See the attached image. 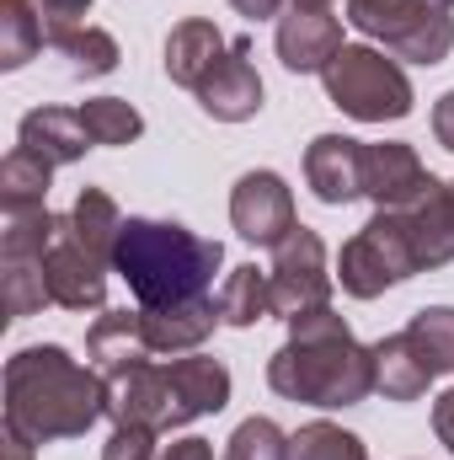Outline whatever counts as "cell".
<instances>
[{
  "instance_id": "obj_3",
  "label": "cell",
  "mask_w": 454,
  "mask_h": 460,
  "mask_svg": "<svg viewBox=\"0 0 454 460\" xmlns=\"http://www.w3.org/2000/svg\"><path fill=\"white\" fill-rule=\"evenodd\" d=\"M220 262H225L220 241L177 220H144V215H128L113 246V273L128 284L139 311H171L204 300Z\"/></svg>"
},
{
  "instance_id": "obj_17",
  "label": "cell",
  "mask_w": 454,
  "mask_h": 460,
  "mask_svg": "<svg viewBox=\"0 0 454 460\" xmlns=\"http://www.w3.org/2000/svg\"><path fill=\"white\" fill-rule=\"evenodd\" d=\"M230 54L225 32L209 22V16H188V22H177L171 32H166V81L171 86H182V92H198L214 70H220V59Z\"/></svg>"
},
{
  "instance_id": "obj_40",
  "label": "cell",
  "mask_w": 454,
  "mask_h": 460,
  "mask_svg": "<svg viewBox=\"0 0 454 460\" xmlns=\"http://www.w3.org/2000/svg\"><path fill=\"white\" fill-rule=\"evenodd\" d=\"M450 188H454V182H450Z\"/></svg>"
},
{
  "instance_id": "obj_14",
  "label": "cell",
  "mask_w": 454,
  "mask_h": 460,
  "mask_svg": "<svg viewBox=\"0 0 454 460\" xmlns=\"http://www.w3.org/2000/svg\"><path fill=\"white\" fill-rule=\"evenodd\" d=\"M193 97H198V108L214 118V123H246V118L262 113V75H257V65H251V43H246V38L230 43V54L220 59V70H214Z\"/></svg>"
},
{
  "instance_id": "obj_39",
  "label": "cell",
  "mask_w": 454,
  "mask_h": 460,
  "mask_svg": "<svg viewBox=\"0 0 454 460\" xmlns=\"http://www.w3.org/2000/svg\"><path fill=\"white\" fill-rule=\"evenodd\" d=\"M289 5H305V11H332V0H289Z\"/></svg>"
},
{
  "instance_id": "obj_5",
  "label": "cell",
  "mask_w": 454,
  "mask_h": 460,
  "mask_svg": "<svg viewBox=\"0 0 454 460\" xmlns=\"http://www.w3.org/2000/svg\"><path fill=\"white\" fill-rule=\"evenodd\" d=\"M327 97L332 108H342L358 123H396V118L412 113V81L406 70L385 54V49H369V43H347L337 59L327 65Z\"/></svg>"
},
{
  "instance_id": "obj_16",
  "label": "cell",
  "mask_w": 454,
  "mask_h": 460,
  "mask_svg": "<svg viewBox=\"0 0 454 460\" xmlns=\"http://www.w3.org/2000/svg\"><path fill=\"white\" fill-rule=\"evenodd\" d=\"M171 375V418L177 429H188L193 418H209V412H225L230 407V369L209 353H182L166 364Z\"/></svg>"
},
{
  "instance_id": "obj_20",
  "label": "cell",
  "mask_w": 454,
  "mask_h": 460,
  "mask_svg": "<svg viewBox=\"0 0 454 460\" xmlns=\"http://www.w3.org/2000/svg\"><path fill=\"white\" fill-rule=\"evenodd\" d=\"M86 358H92V369H102V380L144 364V358H155L150 343H144L139 311H102L92 322V332H86Z\"/></svg>"
},
{
  "instance_id": "obj_22",
  "label": "cell",
  "mask_w": 454,
  "mask_h": 460,
  "mask_svg": "<svg viewBox=\"0 0 454 460\" xmlns=\"http://www.w3.org/2000/svg\"><path fill=\"white\" fill-rule=\"evenodd\" d=\"M48 49L70 65V75H113L118 70V38L92 27V22H65V27H43Z\"/></svg>"
},
{
  "instance_id": "obj_11",
  "label": "cell",
  "mask_w": 454,
  "mask_h": 460,
  "mask_svg": "<svg viewBox=\"0 0 454 460\" xmlns=\"http://www.w3.org/2000/svg\"><path fill=\"white\" fill-rule=\"evenodd\" d=\"M273 49H278V59H284L289 75H327V65L337 59L347 43H342V22L332 11L289 5V16H278Z\"/></svg>"
},
{
  "instance_id": "obj_8",
  "label": "cell",
  "mask_w": 454,
  "mask_h": 460,
  "mask_svg": "<svg viewBox=\"0 0 454 460\" xmlns=\"http://www.w3.org/2000/svg\"><path fill=\"white\" fill-rule=\"evenodd\" d=\"M43 273H48V295L65 311H102L108 305V262L70 230V215L54 235V246L43 252Z\"/></svg>"
},
{
  "instance_id": "obj_30",
  "label": "cell",
  "mask_w": 454,
  "mask_h": 460,
  "mask_svg": "<svg viewBox=\"0 0 454 460\" xmlns=\"http://www.w3.org/2000/svg\"><path fill=\"white\" fill-rule=\"evenodd\" d=\"M294 456V434H284L273 418H246L225 439V460H289Z\"/></svg>"
},
{
  "instance_id": "obj_1",
  "label": "cell",
  "mask_w": 454,
  "mask_h": 460,
  "mask_svg": "<svg viewBox=\"0 0 454 460\" xmlns=\"http://www.w3.org/2000/svg\"><path fill=\"white\" fill-rule=\"evenodd\" d=\"M97 418H108L102 369L70 358L59 343L22 348L5 358V429H16L27 445L81 439Z\"/></svg>"
},
{
  "instance_id": "obj_2",
  "label": "cell",
  "mask_w": 454,
  "mask_h": 460,
  "mask_svg": "<svg viewBox=\"0 0 454 460\" xmlns=\"http://www.w3.org/2000/svg\"><path fill=\"white\" fill-rule=\"evenodd\" d=\"M267 385L284 402H305L327 412L358 407L374 396V348L358 343L332 305L305 311L289 322V343L267 358Z\"/></svg>"
},
{
  "instance_id": "obj_37",
  "label": "cell",
  "mask_w": 454,
  "mask_h": 460,
  "mask_svg": "<svg viewBox=\"0 0 454 460\" xmlns=\"http://www.w3.org/2000/svg\"><path fill=\"white\" fill-rule=\"evenodd\" d=\"M230 5H235L246 22H267V16H278V5H284V0H230Z\"/></svg>"
},
{
  "instance_id": "obj_12",
  "label": "cell",
  "mask_w": 454,
  "mask_h": 460,
  "mask_svg": "<svg viewBox=\"0 0 454 460\" xmlns=\"http://www.w3.org/2000/svg\"><path fill=\"white\" fill-rule=\"evenodd\" d=\"M428 182H433V172L423 166V155L412 145H401V139L363 145V199L374 209H406Z\"/></svg>"
},
{
  "instance_id": "obj_32",
  "label": "cell",
  "mask_w": 454,
  "mask_h": 460,
  "mask_svg": "<svg viewBox=\"0 0 454 460\" xmlns=\"http://www.w3.org/2000/svg\"><path fill=\"white\" fill-rule=\"evenodd\" d=\"M155 429H113V439L102 445V460H161L155 450Z\"/></svg>"
},
{
  "instance_id": "obj_28",
  "label": "cell",
  "mask_w": 454,
  "mask_h": 460,
  "mask_svg": "<svg viewBox=\"0 0 454 460\" xmlns=\"http://www.w3.org/2000/svg\"><path fill=\"white\" fill-rule=\"evenodd\" d=\"M406 338L417 348V358L439 375H454V305H423L412 322H406Z\"/></svg>"
},
{
  "instance_id": "obj_29",
  "label": "cell",
  "mask_w": 454,
  "mask_h": 460,
  "mask_svg": "<svg viewBox=\"0 0 454 460\" xmlns=\"http://www.w3.org/2000/svg\"><path fill=\"white\" fill-rule=\"evenodd\" d=\"M81 123L92 134V145H134L144 134V118L123 97H86L81 102Z\"/></svg>"
},
{
  "instance_id": "obj_36",
  "label": "cell",
  "mask_w": 454,
  "mask_h": 460,
  "mask_svg": "<svg viewBox=\"0 0 454 460\" xmlns=\"http://www.w3.org/2000/svg\"><path fill=\"white\" fill-rule=\"evenodd\" d=\"M161 460H214V450H209V439L188 434V439H171V445L161 450Z\"/></svg>"
},
{
  "instance_id": "obj_15",
  "label": "cell",
  "mask_w": 454,
  "mask_h": 460,
  "mask_svg": "<svg viewBox=\"0 0 454 460\" xmlns=\"http://www.w3.org/2000/svg\"><path fill=\"white\" fill-rule=\"evenodd\" d=\"M401 226H406V241L417 252V268H444L454 262V188L450 182H428L406 209H396Z\"/></svg>"
},
{
  "instance_id": "obj_19",
  "label": "cell",
  "mask_w": 454,
  "mask_h": 460,
  "mask_svg": "<svg viewBox=\"0 0 454 460\" xmlns=\"http://www.w3.org/2000/svg\"><path fill=\"white\" fill-rule=\"evenodd\" d=\"M16 145L48 155L54 166H70L92 150V134L81 123V108H32V113L16 123Z\"/></svg>"
},
{
  "instance_id": "obj_21",
  "label": "cell",
  "mask_w": 454,
  "mask_h": 460,
  "mask_svg": "<svg viewBox=\"0 0 454 460\" xmlns=\"http://www.w3.org/2000/svg\"><path fill=\"white\" fill-rule=\"evenodd\" d=\"M428 385H433V369L417 358L406 332H390L374 343V391L385 402H417V396H428Z\"/></svg>"
},
{
  "instance_id": "obj_35",
  "label": "cell",
  "mask_w": 454,
  "mask_h": 460,
  "mask_svg": "<svg viewBox=\"0 0 454 460\" xmlns=\"http://www.w3.org/2000/svg\"><path fill=\"white\" fill-rule=\"evenodd\" d=\"M433 139H439L444 150H454V92H444V97L433 102Z\"/></svg>"
},
{
  "instance_id": "obj_7",
  "label": "cell",
  "mask_w": 454,
  "mask_h": 460,
  "mask_svg": "<svg viewBox=\"0 0 454 460\" xmlns=\"http://www.w3.org/2000/svg\"><path fill=\"white\" fill-rule=\"evenodd\" d=\"M267 284H273V316L294 322L305 311H321L332 305V273H327V241L316 230L294 226L278 246H273V268H267Z\"/></svg>"
},
{
  "instance_id": "obj_27",
  "label": "cell",
  "mask_w": 454,
  "mask_h": 460,
  "mask_svg": "<svg viewBox=\"0 0 454 460\" xmlns=\"http://www.w3.org/2000/svg\"><path fill=\"white\" fill-rule=\"evenodd\" d=\"M43 43L48 38L32 0H0V70H22L27 59H38Z\"/></svg>"
},
{
  "instance_id": "obj_13",
  "label": "cell",
  "mask_w": 454,
  "mask_h": 460,
  "mask_svg": "<svg viewBox=\"0 0 454 460\" xmlns=\"http://www.w3.org/2000/svg\"><path fill=\"white\" fill-rule=\"evenodd\" d=\"M305 182L332 209H347L353 199H363V139H353V134H316L310 150H305Z\"/></svg>"
},
{
  "instance_id": "obj_31",
  "label": "cell",
  "mask_w": 454,
  "mask_h": 460,
  "mask_svg": "<svg viewBox=\"0 0 454 460\" xmlns=\"http://www.w3.org/2000/svg\"><path fill=\"white\" fill-rule=\"evenodd\" d=\"M289 460H369V450H363V439L347 434L342 423L316 418V423H305V429L294 434V456Z\"/></svg>"
},
{
  "instance_id": "obj_9",
  "label": "cell",
  "mask_w": 454,
  "mask_h": 460,
  "mask_svg": "<svg viewBox=\"0 0 454 460\" xmlns=\"http://www.w3.org/2000/svg\"><path fill=\"white\" fill-rule=\"evenodd\" d=\"M230 226L240 241L251 246H278L289 230L300 226L294 220V193L278 172H246L230 193Z\"/></svg>"
},
{
  "instance_id": "obj_6",
  "label": "cell",
  "mask_w": 454,
  "mask_h": 460,
  "mask_svg": "<svg viewBox=\"0 0 454 460\" xmlns=\"http://www.w3.org/2000/svg\"><path fill=\"white\" fill-rule=\"evenodd\" d=\"M412 273H423V268H417V252H412L396 209H374V220L353 241H342L337 252V279L353 300H374V295L406 284Z\"/></svg>"
},
{
  "instance_id": "obj_25",
  "label": "cell",
  "mask_w": 454,
  "mask_h": 460,
  "mask_svg": "<svg viewBox=\"0 0 454 460\" xmlns=\"http://www.w3.org/2000/svg\"><path fill=\"white\" fill-rule=\"evenodd\" d=\"M0 273H5V316H11V322H27V316H38L43 305H54V295H48V273H43V257L0 252Z\"/></svg>"
},
{
  "instance_id": "obj_4",
  "label": "cell",
  "mask_w": 454,
  "mask_h": 460,
  "mask_svg": "<svg viewBox=\"0 0 454 460\" xmlns=\"http://www.w3.org/2000/svg\"><path fill=\"white\" fill-rule=\"evenodd\" d=\"M347 22L390 59L444 65L454 54V0H347Z\"/></svg>"
},
{
  "instance_id": "obj_23",
  "label": "cell",
  "mask_w": 454,
  "mask_h": 460,
  "mask_svg": "<svg viewBox=\"0 0 454 460\" xmlns=\"http://www.w3.org/2000/svg\"><path fill=\"white\" fill-rule=\"evenodd\" d=\"M214 305H220V322H225V327H257L262 316H273V284H267V268H257V262L230 268V279L220 284Z\"/></svg>"
},
{
  "instance_id": "obj_38",
  "label": "cell",
  "mask_w": 454,
  "mask_h": 460,
  "mask_svg": "<svg viewBox=\"0 0 454 460\" xmlns=\"http://www.w3.org/2000/svg\"><path fill=\"white\" fill-rule=\"evenodd\" d=\"M32 450H38V445H27L16 429H5V460H32Z\"/></svg>"
},
{
  "instance_id": "obj_10",
  "label": "cell",
  "mask_w": 454,
  "mask_h": 460,
  "mask_svg": "<svg viewBox=\"0 0 454 460\" xmlns=\"http://www.w3.org/2000/svg\"><path fill=\"white\" fill-rule=\"evenodd\" d=\"M108 418L113 429H155V434H177L171 418V375L166 364H134L123 375H108Z\"/></svg>"
},
{
  "instance_id": "obj_26",
  "label": "cell",
  "mask_w": 454,
  "mask_h": 460,
  "mask_svg": "<svg viewBox=\"0 0 454 460\" xmlns=\"http://www.w3.org/2000/svg\"><path fill=\"white\" fill-rule=\"evenodd\" d=\"M70 230L113 268V246H118V230H123V215H118L113 193H102V188H81V199H75V209H70Z\"/></svg>"
},
{
  "instance_id": "obj_18",
  "label": "cell",
  "mask_w": 454,
  "mask_h": 460,
  "mask_svg": "<svg viewBox=\"0 0 454 460\" xmlns=\"http://www.w3.org/2000/svg\"><path fill=\"white\" fill-rule=\"evenodd\" d=\"M139 327H144L150 353H171V358H182V353H198V348L214 338V327H225V322H220L214 295H204V300H193V305L139 311Z\"/></svg>"
},
{
  "instance_id": "obj_33",
  "label": "cell",
  "mask_w": 454,
  "mask_h": 460,
  "mask_svg": "<svg viewBox=\"0 0 454 460\" xmlns=\"http://www.w3.org/2000/svg\"><path fill=\"white\" fill-rule=\"evenodd\" d=\"M32 11L43 16V27H65V22H86L92 0H32Z\"/></svg>"
},
{
  "instance_id": "obj_34",
  "label": "cell",
  "mask_w": 454,
  "mask_h": 460,
  "mask_svg": "<svg viewBox=\"0 0 454 460\" xmlns=\"http://www.w3.org/2000/svg\"><path fill=\"white\" fill-rule=\"evenodd\" d=\"M433 434H439V445L454 456V385L433 402Z\"/></svg>"
},
{
  "instance_id": "obj_24",
  "label": "cell",
  "mask_w": 454,
  "mask_h": 460,
  "mask_svg": "<svg viewBox=\"0 0 454 460\" xmlns=\"http://www.w3.org/2000/svg\"><path fill=\"white\" fill-rule=\"evenodd\" d=\"M48 182H54V161L27 145H16L0 161V204L5 209H38L48 199Z\"/></svg>"
}]
</instances>
